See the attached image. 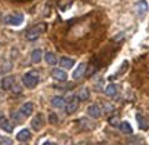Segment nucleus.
<instances>
[{
	"instance_id": "f257e3e1",
	"label": "nucleus",
	"mask_w": 149,
	"mask_h": 145,
	"mask_svg": "<svg viewBox=\"0 0 149 145\" xmlns=\"http://www.w3.org/2000/svg\"><path fill=\"white\" fill-rule=\"evenodd\" d=\"M22 82H24V86L28 87V89H33V87L37 86L39 83V73L36 70H29L26 72L24 77H22Z\"/></svg>"
},
{
	"instance_id": "f03ea898",
	"label": "nucleus",
	"mask_w": 149,
	"mask_h": 145,
	"mask_svg": "<svg viewBox=\"0 0 149 145\" xmlns=\"http://www.w3.org/2000/svg\"><path fill=\"white\" fill-rule=\"evenodd\" d=\"M44 29H46V26H44L43 24H37V25H35V26L29 28L28 32H26V39L28 40H36V39L43 33Z\"/></svg>"
},
{
	"instance_id": "7ed1b4c3",
	"label": "nucleus",
	"mask_w": 149,
	"mask_h": 145,
	"mask_svg": "<svg viewBox=\"0 0 149 145\" xmlns=\"http://www.w3.org/2000/svg\"><path fill=\"white\" fill-rule=\"evenodd\" d=\"M4 22L7 25H13V26H18L24 22V14L17 13V14H8L4 17Z\"/></svg>"
},
{
	"instance_id": "20e7f679",
	"label": "nucleus",
	"mask_w": 149,
	"mask_h": 145,
	"mask_svg": "<svg viewBox=\"0 0 149 145\" xmlns=\"http://www.w3.org/2000/svg\"><path fill=\"white\" fill-rule=\"evenodd\" d=\"M66 104H65V111L68 115H72V113L76 112V109L79 108V98L77 97H69L68 100H65Z\"/></svg>"
},
{
	"instance_id": "39448f33",
	"label": "nucleus",
	"mask_w": 149,
	"mask_h": 145,
	"mask_svg": "<svg viewBox=\"0 0 149 145\" xmlns=\"http://www.w3.org/2000/svg\"><path fill=\"white\" fill-rule=\"evenodd\" d=\"M146 11H148V3L145 0H139L135 3V13L138 17H144L146 14Z\"/></svg>"
},
{
	"instance_id": "423d86ee",
	"label": "nucleus",
	"mask_w": 149,
	"mask_h": 145,
	"mask_svg": "<svg viewBox=\"0 0 149 145\" xmlns=\"http://www.w3.org/2000/svg\"><path fill=\"white\" fill-rule=\"evenodd\" d=\"M87 115H88L90 118L98 119V118H101L102 111H101V108L98 107L97 104H93V105H90V107L87 108Z\"/></svg>"
},
{
	"instance_id": "0eeeda50",
	"label": "nucleus",
	"mask_w": 149,
	"mask_h": 145,
	"mask_svg": "<svg viewBox=\"0 0 149 145\" xmlns=\"http://www.w3.org/2000/svg\"><path fill=\"white\" fill-rule=\"evenodd\" d=\"M51 76H53V79L58 82H65L66 77H68V75H66V72L64 69H53L51 70Z\"/></svg>"
},
{
	"instance_id": "6e6552de",
	"label": "nucleus",
	"mask_w": 149,
	"mask_h": 145,
	"mask_svg": "<svg viewBox=\"0 0 149 145\" xmlns=\"http://www.w3.org/2000/svg\"><path fill=\"white\" fill-rule=\"evenodd\" d=\"M43 124H44V119H43V116L40 113L36 115V116L32 119V122H31V126H32L33 130H40L43 127Z\"/></svg>"
},
{
	"instance_id": "1a4fd4ad",
	"label": "nucleus",
	"mask_w": 149,
	"mask_h": 145,
	"mask_svg": "<svg viewBox=\"0 0 149 145\" xmlns=\"http://www.w3.org/2000/svg\"><path fill=\"white\" fill-rule=\"evenodd\" d=\"M14 76H6L3 77V80H1V89L3 90H11L13 87H14Z\"/></svg>"
},
{
	"instance_id": "9d476101",
	"label": "nucleus",
	"mask_w": 149,
	"mask_h": 145,
	"mask_svg": "<svg viewBox=\"0 0 149 145\" xmlns=\"http://www.w3.org/2000/svg\"><path fill=\"white\" fill-rule=\"evenodd\" d=\"M86 68H87V65L84 64V62H81V64H79L77 66H76V69L73 70V79H80L81 76L84 75L86 72Z\"/></svg>"
},
{
	"instance_id": "9b49d317",
	"label": "nucleus",
	"mask_w": 149,
	"mask_h": 145,
	"mask_svg": "<svg viewBox=\"0 0 149 145\" xmlns=\"http://www.w3.org/2000/svg\"><path fill=\"white\" fill-rule=\"evenodd\" d=\"M19 112H21L25 118L31 116V115H32V112H33V104H32V102H25V104L21 107Z\"/></svg>"
},
{
	"instance_id": "f8f14e48",
	"label": "nucleus",
	"mask_w": 149,
	"mask_h": 145,
	"mask_svg": "<svg viewBox=\"0 0 149 145\" xmlns=\"http://www.w3.org/2000/svg\"><path fill=\"white\" fill-rule=\"evenodd\" d=\"M42 57H43V51L40 48H36V50H33L31 53V61L33 64H39L42 61Z\"/></svg>"
},
{
	"instance_id": "ddd939ff",
	"label": "nucleus",
	"mask_w": 149,
	"mask_h": 145,
	"mask_svg": "<svg viewBox=\"0 0 149 145\" xmlns=\"http://www.w3.org/2000/svg\"><path fill=\"white\" fill-rule=\"evenodd\" d=\"M31 138V131L28 129H22L19 130V133H17V140L24 142V141H28Z\"/></svg>"
},
{
	"instance_id": "4468645a",
	"label": "nucleus",
	"mask_w": 149,
	"mask_h": 145,
	"mask_svg": "<svg viewBox=\"0 0 149 145\" xmlns=\"http://www.w3.org/2000/svg\"><path fill=\"white\" fill-rule=\"evenodd\" d=\"M51 104H53L54 108H62L66 104V101H65L64 97H59V96H55L51 98Z\"/></svg>"
},
{
	"instance_id": "2eb2a0df",
	"label": "nucleus",
	"mask_w": 149,
	"mask_h": 145,
	"mask_svg": "<svg viewBox=\"0 0 149 145\" xmlns=\"http://www.w3.org/2000/svg\"><path fill=\"white\" fill-rule=\"evenodd\" d=\"M59 65L64 68V69H72L74 65V61L70 58H66V57H64V58H61V61H59Z\"/></svg>"
},
{
	"instance_id": "dca6fc26",
	"label": "nucleus",
	"mask_w": 149,
	"mask_h": 145,
	"mask_svg": "<svg viewBox=\"0 0 149 145\" xmlns=\"http://www.w3.org/2000/svg\"><path fill=\"white\" fill-rule=\"evenodd\" d=\"M0 127L4 130L6 133H11L13 131V124L7 119H0Z\"/></svg>"
},
{
	"instance_id": "f3484780",
	"label": "nucleus",
	"mask_w": 149,
	"mask_h": 145,
	"mask_svg": "<svg viewBox=\"0 0 149 145\" xmlns=\"http://www.w3.org/2000/svg\"><path fill=\"white\" fill-rule=\"evenodd\" d=\"M119 129L122 130V133H124V134H131L133 133V127L130 126L128 122H122L119 124Z\"/></svg>"
},
{
	"instance_id": "a211bd4d",
	"label": "nucleus",
	"mask_w": 149,
	"mask_h": 145,
	"mask_svg": "<svg viewBox=\"0 0 149 145\" xmlns=\"http://www.w3.org/2000/svg\"><path fill=\"white\" fill-rule=\"evenodd\" d=\"M77 98H79V101H86V100H88L90 98V91H88V89H80L79 94H77Z\"/></svg>"
},
{
	"instance_id": "6ab92c4d",
	"label": "nucleus",
	"mask_w": 149,
	"mask_h": 145,
	"mask_svg": "<svg viewBox=\"0 0 149 145\" xmlns=\"http://www.w3.org/2000/svg\"><path fill=\"white\" fill-rule=\"evenodd\" d=\"M44 58H46V61H47L48 65H55L57 62H58V59H57V55L54 53H47L46 55H44Z\"/></svg>"
},
{
	"instance_id": "aec40b11",
	"label": "nucleus",
	"mask_w": 149,
	"mask_h": 145,
	"mask_svg": "<svg viewBox=\"0 0 149 145\" xmlns=\"http://www.w3.org/2000/svg\"><path fill=\"white\" fill-rule=\"evenodd\" d=\"M117 93V87L115 86V84H108L107 87H105V94H107L108 97H115Z\"/></svg>"
},
{
	"instance_id": "412c9836",
	"label": "nucleus",
	"mask_w": 149,
	"mask_h": 145,
	"mask_svg": "<svg viewBox=\"0 0 149 145\" xmlns=\"http://www.w3.org/2000/svg\"><path fill=\"white\" fill-rule=\"evenodd\" d=\"M137 120H138V126H139V129H142V130H145V129H148L149 127V124L146 123V120H145L141 115H137Z\"/></svg>"
},
{
	"instance_id": "4be33fe9",
	"label": "nucleus",
	"mask_w": 149,
	"mask_h": 145,
	"mask_svg": "<svg viewBox=\"0 0 149 145\" xmlns=\"http://www.w3.org/2000/svg\"><path fill=\"white\" fill-rule=\"evenodd\" d=\"M0 145H13V141L7 137H0Z\"/></svg>"
},
{
	"instance_id": "5701e85b",
	"label": "nucleus",
	"mask_w": 149,
	"mask_h": 145,
	"mask_svg": "<svg viewBox=\"0 0 149 145\" xmlns=\"http://www.w3.org/2000/svg\"><path fill=\"white\" fill-rule=\"evenodd\" d=\"M109 124H111V126H113V127H117V126H119V118H117V116L111 118V119H109Z\"/></svg>"
},
{
	"instance_id": "b1692460",
	"label": "nucleus",
	"mask_w": 149,
	"mask_h": 145,
	"mask_svg": "<svg viewBox=\"0 0 149 145\" xmlns=\"http://www.w3.org/2000/svg\"><path fill=\"white\" fill-rule=\"evenodd\" d=\"M48 120H50V123H57V122H58V118H57V115H55V113H50Z\"/></svg>"
},
{
	"instance_id": "393cba45",
	"label": "nucleus",
	"mask_w": 149,
	"mask_h": 145,
	"mask_svg": "<svg viewBox=\"0 0 149 145\" xmlns=\"http://www.w3.org/2000/svg\"><path fill=\"white\" fill-rule=\"evenodd\" d=\"M104 107H105V109H107V112H112V111H113V107H112L111 104H105Z\"/></svg>"
},
{
	"instance_id": "a878e982",
	"label": "nucleus",
	"mask_w": 149,
	"mask_h": 145,
	"mask_svg": "<svg viewBox=\"0 0 149 145\" xmlns=\"http://www.w3.org/2000/svg\"><path fill=\"white\" fill-rule=\"evenodd\" d=\"M43 145H57L55 142H51V141H47V142H44Z\"/></svg>"
}]
</instances>
